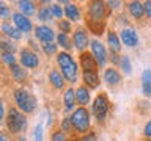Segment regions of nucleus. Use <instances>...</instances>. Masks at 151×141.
Returning <instances> with one entry per match:
<instances>
[{
  "label": "nucleus",
  "mask_w": 151,
  "mask_h": 141,
  "mask_svg": "<svg viewBox=\"0 0 151 141\" xmlns=\"http://www.w3.org/2000/svg\"><path fill=\"white\" fill-rule=\"evenodd\" d=\"M57 63H58L60 69H61V74L66 82L69 83H76L77 82V74H79V66L77 63L73 60L68 52H60L58 56H57Z\"/></svg>",
  "instance_id": "f257e3e1"
},
{
  "label": "nucleus",
  "mask_w": 151,
  "mask_h": 141,
  "mask_svg": "<svg viewBox=\"0 0 151 141\" xmlns=\"http://www.w3.org/2000/svg\"><path fill=\"white\" fill-rule=\"evenodd\" d=\"M16 105L19 107V110L22 113H33L36 108V99L35 96L25 88H17L13 93Z\"/></svg>",
  "instance_id": "f03ea898"
},
{
  "label": "nucleus",
  "mask_w": 151,
  "mask_h": 141,
  "mask_svg": "<svg viewBox=\"0 0 151 141\" xmlns=\"http://www.w3.org/2000/svg\"><path fill=\"white\" fill-rule=\"evenodd\" d=\"M6 125H8V130L11 133H21V132H24L27 129L25 115L14 107L9 108L8 115H6Z\"/></svg>",
  "instance_id": "7ed1b4c3"
},
{
  "label": "nucleus",
  "mask_w": 151,
  "mask_h": 141,
  "mask_svg": "<svg viewBox=\"0 0 151 141\" xmlns=\"http://www.w3.org/2000/svg\"><path fill=\"white\" fill-rule=\"evenodd\" d=\"M88 14H90V27L94 30V33H101V27H98V24L101 25V22L106 17V3L101 2V0H96V2H90L88 3Z\"/></svg>",
  "instance_id": "20e7f679"
},
{
  "label": "nucleus",
  "mask_w": 151,
  "mask_h": 141,
  "mask_svg": "<svg viewBox=\"0 0 151 141\" xmlns=\"http://www.w3.org/2000/svg\"><path fill=\"white\" fill-rule=\"evenodd\" d=\"M71 122H73V127L80 133H87L90 125H91V121H90V113L87 111L85 107H79L76 108L71 115Z\"/></svg>",
  "instance_id": "39448f33"
},
{
  "label": "nucleus",
  "mask_w": 151,
  "mask_h": 141,
  "mask_svg": "<svg viewBox=\"0 0 151 141\" xmlns=\"http://www.w3.org/2000/svg\"><path fill=\"white\" fill-rule=\"evenodd\" d=\"M109 107H110V103H109L107 97L104 96V94H99V96L94 99L93 102V107H91V111L93 115L96 116V119L99 122H104L107 118V113H109Z\"/></svg>",
  "instance_id": "423d86ee"
},
{
  "label": "nucleus",
  "mask_w": 151,
  "mask_h": 141,
  "mask_svg": "<svg viewBox=\"0 0 151 141\" xmlns=\"http://www.w3.org/2000/svg\"><path fill=\"white\" fill-rule=\"evenodd\" d=\"M90 46H91V53H93V56L96 58V61H98V64L99 66H106V63H107V50H106V47H104V44L102 42H99V41H91L90 42Z\"/></svg>",
  "instance_id": "0eeeda50"
},
{
  "label": "nucleus",
  "mask_w": 151,
  "mask_h": 141,
  "mask_svg": "<svg viewBox=\"0 0 151 141\" xmlns=\"http://www.w3.org/2000/svg\"><path fill=\"white\" fill-rule=\"evenodd\" d=\"M21 64L27 69H35L40 64V58L33 50L30 49H22L21 50Z\"/></svg>",
  "instance_id": "6e6552de"
},
{
  "label": "nucleus",
  "mask_w": 151,
  "mask_h": 141,
  "mask_svg": "<svg viewBox=\"0 0 151 141\" xmlns=\"http://www.w3.org/2000/svg\"><path fill=\"white\" fill-rule=\"evenodd\" d=\"M13 22H14V25H16L19 30H21L22 33H30L33 30V24L32 21L28 19L27 16H24L22 13H13Z\"/></svg>",
  "instance_id": "1a4fd4ad"
},
{
  "label": "nucleus",
  "mask_w": 151,
  "mask_h": 141,
  "mask_svg": "<svg viewBox=\"0 0 151 141\" xmlns=\"http://www.w3.org/2000/svg\"><path fill=\"white\" fill-rule=\"evenodd\" d=\"M120 39L123 41V44H126L127 47H135L139 44V35H137V31L131 27H124L120 31Z\"/></svg>",
  "instance_id": "9d476101"
},
{
  "label": "nucleus",
  "mask_w": 151,
  "mask_h": 141,
  "mask_svg": "<svg viewBox=\"0 0 151 141\" xmlns=\"http://www.w3.org/2000/svg\"><path fill=\"white\" fill-rule=\"evenodd\" d=\"M80 66H82L83 72H96L98 68V61L93 56V53H88V52H82L80 55Z\"/></svg>",
  "instance_id": "9b49d317"
},
{
  "label": "nucleus",
  "mask_w": 151,
  "mask_h": 141,
  "mask_svg": "<svg viewBox=\"0 0 151 141\" xmlns=\"http://www.w3.org/2000/svg\"><path fill=\"white\" fill-rule=\"evenodd\" d=\"M35 36H36V39H40L42 41L46 44V42H54V30H52L50 27H47V25H38L35 28Z\"/></svg>",
  "instance_id": "f8f14e48"
},
{
  "label": "nucleus",
  "mask_w": 151,
  "mask_h": 141,
  "mask_svg": "<svg viewBox=\"0 0 151 141\" xmlns=\"http://www.w3.org/2000/svg\"><path fill=\"white\" fill-rule=\"evenodd\" d=\"M73 41H74L76 49L80 50V52H83V50H85V47H88V42H90L88 35H87V31H85L83 28H79V30H76V31H74Z\"/></svg>",
  "instance_id": "ddd939ff"
},
{
  "label": "nucleus",
  "mask_w": 151,
  "mask_h": 141,
  "mask_svg": "<svg viewBox=\"0 0 151 141\" xmlns=\"http://www.w3.org/2000/svg\"><path fill=\"white\" fill-rule=\"evenodd\" d=\"M104 82L107 85H110V86H116V85H120V82H121V75L116 69L109 68V69L104 70Z\"/></svg>",
  "instance_id": "4468645a"
},
{
  "label": "nucleus",
  "mask_w": 151,
  "mask_h": 141,
  "mask_svg": "<svg viewBox=\"0 0 151 141\" xmlns=\"http://www.w3.org/2000/svg\"><path fill=\"white\" fill-rule=\"evenodd\" d=\"M76 91L73 88H69V89H66L65 94H63V102H65V111L66 113H69V111H73L74 110V107H76Z\"/></svg>",
  "instance_id": "2eb2a0df"
},
{
  "label": "nucleus",
  "mask_w": 151,
  "mask_h": 141,
  "mask_svg": "<svg viewBox=\"0 0 151 141\" xmlns=\"http://www.w3.org/2000/svg\"><path fill=\"white\" fill-rule=\"evenodd\" d=\"M49 82H50V85L55 89H61V88H63V85H65V77H63V74H61L60 70L52 69L49 72Z\"/></svg>",
  "instance_id": "dca6fc26"
},
{
  "label": "nucleus",
  "mask_w": 151,
  "mask_h": 141,
  "mask_svg": "<svg viewBox=\"0 0 151 141\" xmlns=\"http://www.w3.org/2000/svg\"><path fill=\"white\" fill-rule=\"evenodd\" d=\"M2 31H3V35H6L8 38L16 39V41L22 38V31L19 30L17 27H13L11 24H8V22H3L2 24Z\"/></svg>",
  "instance_id": "f3484780"
},
{
  "label": "nucleus",
  "mask_w": 151,
  "mask_h": 141,
  "mask_svg": "<svg viewBox=\"0 0 151 141\" xmlns=\"http://www.w3.org/2000/svg\"><path fill=\"white\" fill-rule=\"evenodd\" d=\"M65 16L71 22H77V21H80V9L74 3H68L65 6Z\"/></svg>",
  "instance_id": "a211bd4d"
},
{
  "label": "nucleus",
  "mask_w": 151,
  "mask_h": 141,
  "mask_svg": "<svg viewBox=\"0 0 151 141\" xmlns=\"http://www.w3.org/2000/svg\"><path fill=\"white\" fill-rule=\"evenodd\" d=\"M142 91L146 97H151V69H145L142 74Z\"/></svg>",
  "instance_id": "6ab92c4d"
},
{
  "label": "nucleus",
  "mask_w": 151,
  "mask_h": 141,
  "mask_svg": "<svg viewBox=\"0 0 151 141\" xmlns=\"http://www.w3.org/2000/svg\"><path fill=\"white\" fill-rule=\"evenodd\" d=\"M76 99H77V102L80 105H87L90 102V89L87 86H79L76 89Z\"/></svg>",
  "instance_id": "aec40b11"
},
{
  "label": "nucleus",
  "mask_w": 151,
  "mask_h": 141,
  "mask_svg": "<svg viewBox=\"0 0 151 141\" xmlns=\"http://www.w3.org/2000/svg\"><path fill=\"white\" fill-rule=\"evenodd\" d=\"M17 5H19V9H21V13L24 14V16H27V17L32 16V14L36 11L35 3L30 2V0H19Z\"/></svg>",
  "instance_id": "412c9836"
},
{
  "label": "nucleus",
  "mask_w": 151,
  "mask_h": 141,
  "mask_svg": "<svg viewBox=\"0 0 151 141\" xmlns=\"http://www.w3.org/2000/svg\"><path fill=\"white\" fill-rule=\"evenodd\" d=\"M127 9H129V13L135 19H140L145 14V5L140 3V2H131L129 5H127Z\"/></svg>",
  "instance_id": "4be33fe9"
},
{
  "label": "nucleus",
  "mask_w": 151,
  "mask_h": 141,
  "mask_svg": "<svg viewBox=\"0 0 151 141\" xmlns=\"http://www.w3.org/2000/svg\"><path fill=\"white\" fill-rule=\"evenodd\" d=\"M107 44H109V47H110V50L115 52V53H118L120 49H121L120 38H118V35H116V33H113V31L107 33Z\"/></svg>",
  "instance_id": "5701e85b"
},
{
  "label": "nucleus",
  "mask_w": 151,
  "mask_h": 141,
  "mask_svg": "<svg viewBox=\"0 0 151 141\" xmlns=\"http://www.w3.org/2000/svg\"><path fill=\"white\" fill-rule=\"evenodd\" d=\"M11 75H13V78L16 80V82H24L25 80V77H27V70L24 69V66H19V64H14V66H11Z\"/></svg>",
  "instance_id": "b1692460"
},
{
  "label": "nucleus",
  "mask_w": 151,
  "mask_h": 141,
  "mask_svg": "<svg viewBox=\"0 0 151 141\" xmlns=\"http://www.w3.org/2000/svg\"><path fill=\"white\" fill-rule=\"evenodd\" d=\"M83 82L88 88H98L99 77L96 72H83Z\"/></svg>",
  "instance_id": "393cba45"
},
{
  "label": "nucleus",
  "mask_w": 151,
  "mask_h": 141,
  "mask_svg": "<svg viewBox=\"0 0 151 141\" xmlns=\"http://www.w3.org/2000/svg\"><path fill=\"white\" fill-rule=\"evenodd\" d=\"M54 13H52V6H42L40 11H38V19L42 22H47L50 19H54Z\"/></svg>",
  "instance_id": "a878e982"
},
{
  "label": "nucleus",
  "mask_w": 151,
  "mask_h": 141,
  "mask_svg": "<svg viewBox=\"0 0 151 141\" xmlns=\"http://www.w3.org/2000/svg\"><path fill=\"white\" fill-rule=\"evenodd\" d=\"M120 69L123 70V74L129 75L132 72V64H131V58L127 55L121 56V61H120Z\"/></svg>",
  "instance_id": "bb28decb"
},
{
  "label": "nucleus",
  "mask_w": 151,
  "mask_h": 141,
  "mask_svg": "<svg viewBox=\"0 0 151 141\" xmlns=\"http://www.w3.org/2000/svg\"><path fill=\"white\" fill-rule=\"evenodd\" d=\"M57 44L61 46V47H63V49H66V50L71 49V41H69L68 35H65V33H60V35H57Z\"/></svg>",
  "instance_id": "cd10ccee"
},
{
  "label": "nucleus",
  "mask_w": 151,
  "mask_h": 141,
  "mask_svg": "<svg viewBox=\"0 0 151 141\" xmlns=\"http://www.w3.org/2000/svg\"><path fill=\"white\" fill-rule=\"evenodd\" d=\"M0 49H2V53H14L17 47L16 44H13L9 41H2L0 42Z\"/></svg>",
  "instance_id": "c85d7f7f"
},
{
  "label": "nucleus",
  "mask_w": 151,
  "mask_h": 141,
  "mask_svg": "<svg viewBox=\"0 0 151 141\" xmlns=\"http://www.w3.org/2000/svg\"><path fill=\"white\" fill-rule=\"evenodd\" d=\"M57 46L58 44H55V42H46V44H42V50H44V53L46 55H54L57 53Z\"/></svg>",
  "instance_id": "c756f323"
},
{
  "label": "nucleus",
  "mask_w": 151,
  "mask_h": 141,
  "mask_svg": "<svg viewBox=\"0 0 151 141\" xmlns=\"http://www.w3.org/2000/svg\"><path fill=\"white\" fill-rule=\"evenodd\" d=\"M2 60H3V63H6L9 66V68L16 64V56H14V53H2Z\"/></svg>",
  "instance_id": "7c9ffc66"
},
{
  "label": "nucleus",
  "mask_w": 151,
  "mask_h": 141,
  "mask_svg": "<svg viewBox=\"0 0 151 141\" xmlns=\"http://www.w3.org/2000/svg\"><path fill=\"white\" fill-rule=\"evenodd\" d=\"M61 129H63L65 133H69V132L74 129L73 122H71V118H63V121H61Z\"/></svg>",
  "instance_id": "2f4dec72"
},
{
  "label": "nucleus",
  "mask_w": 151,
  "mask_h": 141,
  "mask_svg": "<svg viewBox=\"0 0 151 141\" xmlns=\"http://www.w3.org/2000/svg\"><path fill=\"white\" fill-rule=\"evenodd\" d=\"M58 27H60L61 33H65V35H68L71 31V24H69V21H66V19H61L58 22Z\"/></svg>",
  "instance_id": "473e14b6"
},
{
  "label": "nucleus",
  "mask_w": 151,
  "mask_h": 141,
  "mask_svg": "<svg viewBox=\"0 0 151 141\" xmlns=\"http://www.w3.org/2000/svg\"><path fill=\"white\" fill-rule=\"evenodd\" d=\"M9 16L13 17V13L9 11V8L5 3H0V17H2V19H8Z\"/></svg>",
  "instance_id": "72a5a7b5"
},
{
  "label": "nucleus",
  "mask_w": 151,
  "mask_h": 141,
  "mask_svg": "<svg viewBox=\"0 0 151 141\" xmlns=\"http://www.w3.org/2000/svg\"><path fill=\"white\" fill-rule=\"evenodd\" d=\"M50 6H52V13H54V16H55L57 19H61V17H63V8H61L58 3L50 5Z\"/></svg>",
  "instance_id": "f704fd0d"
},
{
  "label": "nucleus",
  "mask_w": 151,
  "mask_h": 141,
  "mask_svg": "<svg viewBox=\"0 0 151 141\" xmlns=\"http://www.w3.org/2000/svg\"><path fill=\"white\" fill-rule=\"evenodd\" d=\"M52 141H66V133L61 130H57L52 133Z\"/></svg>",
  "instance_id": "c9c22d12"
},
{
  "label": "nucleus",
  "mask_w": 151,
  "mask_h": 141,
  "mask_svg": "<svg viewBox=\"0 0 151 141\" xmlns=\"http://www.w3.org/2000/svg\"><path fill=\"white\" fill-rule=\"evenodd\" d=\"M35 141H42V122H38L35 129Z\"/></svg>",
  "instance_id": "e433bc0d"
},
{
  "label": "nucleus",
  "mask_w": 151,
  "mask_h": 141,
  "mask_svg": "<svg viewBox=\"0 0 151 141\" xmlns=\"http://www.w3.org/2000/svg\"><path fill=\"white\" fill-rule=\"evenodd\" d=\"M76 141H96V135L94 133H85L83 136H80Z\"/></svg>",
  "instance_id": "4c0bfd02"
},
{
  "label": "nucleus",
  "mask_w": 151,
  "mask_h": 141,
  "mask_svg": "<svg viewBox=\"0 0 151 141\" xmlns=\"http://www.w3.org/2000/svg\"><path fill=\"white\" fill-rule=\"evenodd\" d=\"M110 61L113 64H120L121 56H118V53H115V52H110Z\"/></svg>",
  "instance_id": "58836bf2"
},
{
  "label": "nucleus",
  "mask_w": 151,
  "mask_h": 141,
  "mask_svg": "<svg viewBox=\"0 0 151 141\" xmlns=\"http://www.w3.org/2000/svg\"><path fill=\"white\" fill-rule=\"evenodd\" d=\"M143 132H145V136H148V138H151V121H148L145 124V129H143Z\"/></svg>",
  "instance_id": "ea45409f"
},
{
  "label": "nucleus",
  "mask_w": 151,
  "mask_h": 141,
  "mask_svg": "<svg viewBox=\"0 0 151 141\" xmlns=\"http://www.w3.org/2000/svg\"><path fill=\"white\" fill-rule=\"evenodd\" d=\"M145 14L151 19V2H145Z\"/></svg>",
  "instance_id": "a19ab883"
},
{
  "label": "nucleus",
  "mask_w": 151,
  "mask_h": 141,
  "mask_svg": "<svg viewBox=\"0 0 151 141\" xmlns=\"http://www.w3.org/2000/svg\"><path fill=\"white\" fill-rule=\"evenodd\" d=\"M107 5H109V6H110V8L113 9V8H118V6H120L121 2H118V0H115V2H112V0H110V2H107Z\"/></svg>",
  "instance_id": "79ce46f5"
},
{
  "label": "nucleus",
  "mask_w": 151,
  "mask_h": 141,
  "mask_svg": "<svg viewBox=\"0 0 151 141\" xmlns=\"http://www.w3.org/2000/svg\"><path fill=\"white\" fill-rule=\"evenodd\" d=\"M52 122H54V119H52V115L49 113V115H47V125H50Z\"/></svg>",
  "instance_id": "37998d69"
},
{
  "label": "nucleus",
  "mask_w": 151,
  "mask_h": 141,
  "mask_svg": "<svg viewBox=\"0 0 151 141\" xmlns=\"http://www.w3.org/2000/svg\"><path fill=\"white\" fill-rule=\"evenodd\" d=\"M0 141H6L5 140V135H0Z\"/></svg>",
  "instance_id": "c03bdc74"
}]
</instances>
